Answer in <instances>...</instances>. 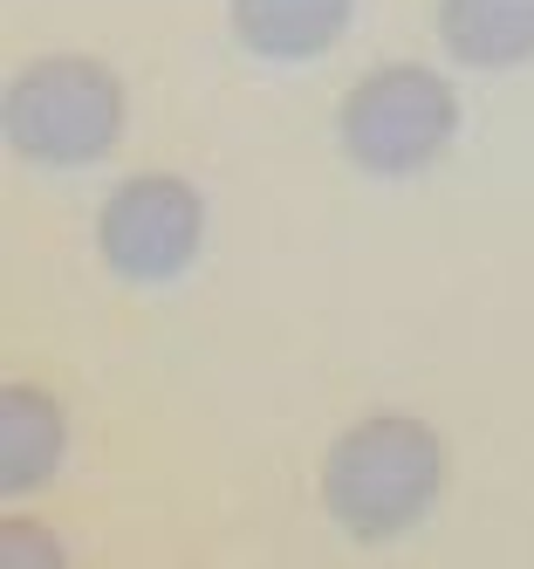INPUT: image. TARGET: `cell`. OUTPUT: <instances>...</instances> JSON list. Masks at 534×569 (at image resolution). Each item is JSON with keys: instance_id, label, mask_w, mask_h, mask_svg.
Listing matches in <instances>:
<instances>
[{"instance_id": "6da1fadb", "label": "cell", "mask_w": 534, "mask_h": 569, "mask_svg": "<svg viewBox=\"0 0 534 569\" xmlns=\"http://www.w3.org/2000/svg\"><path fill=\"white\" fill-rule=\"evenodd\" d=\"M439 487H445V446L425 419H404V412L356 419L322 460V508L356 542L404 536L411 521H425Z\"/></svg>"}, {"instance_id": "7a4b0ae2", "label": "cell", "mask_w": 534, "mask_h": 569, "mask_svg": "<svg viewBox=\"0 0 534 569\" xmlns=\"http://www.w3.org/2000/svg\"><path fill=\"white\" fill-rule=\"evenodd\" d=\"M8 138L34 166H97L123 138V83L90 56H41L8 83Z\"/></svg>"}, {"instance_id": "3957f363", "label": "cell", "mask_w": 534, "mask_h": 569, "mask_svg": "<svg viewBox=\"0 0 534 569\" xmlns=\"http://www.w3.org/2000/svg\"><path fill=\"white\" fill-rule=\"evenodd\" d=\"M336 131H343L350 166L377 172V179H411L452 144V131H460V97H452L445 76H432L419 62H391V69H370L343 97Z\"/></svg>"}, {"instance_id": "277c9868", "label": "cell", "mask_w": 534, "mask_h": 569, "mask_svg": "<svg viewBox=\"0 0 534 569\" xmlns=\"http://www.w3.org/2000/svg\"><path fill=\"white\" fill-rule=\"evenodd\" d=\"M205 240V199L192 192V179L179 172H138L123 179L103 213H97V248L110 261V274L123 281H172L192 268Z\"/></svg>"}, {"instance_id": "5b68a950", "label": "cell", "mask_w": 534, "mask_h": 569, "mask_svg": "<svg viewBox=\"0 0 534 569\" xmlns=\"http://www.w3.org/2000/svg\"><path fill=\"white\" fill-rule=\"evenodd\" d=\"M356 0H233V34L268 62H315L343 42Z\"/></svg>"}, {"instance_id": "8992f818", "label": "cell", "mask_w": 534, "mask_h": 569, "mask_svg": "<svg viewBox=\"0 0 534 569\" xmlns=\"http://www.w3.org/2000/svg\"><path fill=\"white\" fill-rule=\"evenodd\" d=\"M439 42L466 69L534 62V0H439Z\"/></svg>"}, {"instance_id": "52a82bcc", "label": "cell", "mask_w": 534, "mask_h": 569, "mask_svg": "<svg viewBox=\"0 0 534 569\" xmlns=\"http://www.w3.org/2000/svg\"><path fill=\"white\" fill-rule=\"evenodd\" d=\"M62 405L34 385H8L0 391V487L28 495L62 467Z\"/></svg>"}]
</instances>
